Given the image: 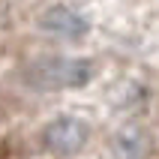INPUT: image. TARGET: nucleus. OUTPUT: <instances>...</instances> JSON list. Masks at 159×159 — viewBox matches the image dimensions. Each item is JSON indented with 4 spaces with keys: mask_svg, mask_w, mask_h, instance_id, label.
Returning <instances> with one entry per match:
<instances>
[{
    "mask_svg": "<svg viewBox=\"0 0 159 159\" xmlns=\"http://www.w3.org/2000/svg\"><path fill=\"white\" fill-rule=\"evenodd\" d=\"M90 75L87 63L81 60H66V57H42L30 63L27 81L42 90H63V87H78Z\"/></svg>",
    "mask_w": 159,
    "mask_h": 159,
    "instance_id": "nucleus-1",
    "label": "nucleus"
},
{
    "mask_svg": "<svg viewBox=\"0 0 159 159\" xmlns=\"http://www.w3.org/2000/svg\"><path fill=\"white\" fill-rule=\"evenodd\" d=\"M45 147L51 153H60V156H69V153H78L87 141V126L75 120V117H57L54 123L45 126L42 135Z\"/></svg>",
    "mask_w": 159,
    "mask_h": 159,
    "instance_id": "nucleus-2",
    "label": "nucleus"
}]
</instances>
